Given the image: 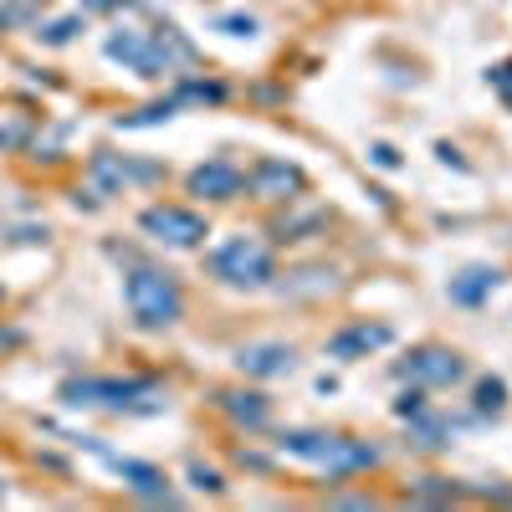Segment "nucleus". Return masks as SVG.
Returning <instances> with one entry per match:
<instances>
[{
  "instance_id": "26",
  "label": "nucleus",
  "mask_w": 512,
  "mask_h": 512,
  "mask_svg": "<svg viewBox=\"0 0 512 512\" xmlns=\"http://www.w3.org/2000/svg\"><path fill=\"white\" fill-rule=\"evenodd\" d=\"M369 159H374L379 169H400V149H395V144H374Z\"/></svg>"
},
{
  "instance_id": "17",
  "label": "nucleus",
  "mask_w": 512,
  "mask_h": 512,
  "mask_svg": "<svg viewBox=\"0 0 512 512\" xmlns=\"http://www.w3.org/2000/svg\"><path fill=\"white\" fill-rule=\"evenodd\" d=\"M410 420H415V431H410V441H415V446H425V451H441V446L451 441V425H446L441 415L420 410V415H410Z\"/></svg>"
},
{
  "instance_id": "30",
  "label": "nucleus",
  "mask_w": 512,
  "mask_h": 512,
  "mask_svg": "<svg viewBox=\"0 0 512 512\" xmlns=\"http://www.w3.org/2000/svg\"><path fill=\"white\" fill-rule=\"evenodd\" d=\"M0 497H6V487H0Z\"/></svg>"
},
{
  "instance_id": "14",
  "label": "nucleus",
  "mask_w": 512,
  "mask_h": 512,
  "mask_svg": "<svg viewBox=\"0 0 512 512\" xmlns=\"http://www.w3.org/2000/svg\"><path fill=\"white\" fill-rule=\"evenodd\" d=\"M374 461H379V451H374V446H364V441H349V436H333V451L323 456L328 477H354V472H369Z\"/></svg>"
},
{
  "instance_id": "20",
  "label": "nucleus",
  "mask_w": 512,
  "mask_h": 512,
  "mask_svg": "<svg viewBox=\"0 0 512 512\" xmlns=\"http://www.w3.org/2000/svg\"><path fill=\"white\" fill-rule=\"evenodd\" d=\"M82 31V16H57V21H47V26H41L36 36L41 41H47V47H67V41Z\"/></svg>"
},
{
  "instance_id": "3",
  "label": "nucleus",
  "mask_w": 512,
  "mask_h": 512,
  "mask_svg": "<svg viewBox=\"0 0 512 512\" xmlns=\"http://www.w3.org/2000/svg\"><path fill=\"white\" fill-rule=\"evenodd\" d=\"M123 297H128V313L144 328H169L185 313V292H180L175 272H164V267H134L123 282Z\"/></svg>"
},
{
  "instance_id": "22",
  "label": "nucleus",
  "mask_w": 512,
  "mask_h": 512,
  "mask_svg": "<svg viewBox=\"0 0 512 512\" xmlns=\"http://www.w3.org/2000/svg\"><path fill=\"white\" fill-rule=\"evenodd\" d=\"M190 482L200 492H226V477L216 472V466H200V461H190Z\"/></svg>"
},
{
  "instance_id": "13",
  "label": "nucleus",
  "mask_w": 512,
  "mask_h": 512,
  "mask_svg": "<svg viewBox=\"0 0 512 512\" xmlns=\"http://www.w3.org/2000/svg\"><path fill=\"white\" fill-rule=\"evenodd\" d=\"M497 282H502L497 267H466V272H456V277L446 282V292H451V303L477 308V303H487V297L497 292Z\"/></svg>"
},
{
  "instance_id": "4",
  "label": "nucleus",
  "mask_w": 512,
  "mask_h": 512,
  "mask_svg": "<svg viewBox=\"0 0 512 512\" xmlns=\"http://www.w3.org/2000/svg\"><path fill=\"white\" fill-rule=\"evenodd\" d=\"M210 272L226 287H267L272 282V251L256 236H226L210 251Z\"/></svg>"
},
{
  "instance_id": "5",
  "label": "nucleus",
  "mask_w": 512,
  "mask_h": 512,
  "mask_svg": "<svg viewBox=\"0 0 512 512\" xmlns=\"http://www.w3.org/2000/svg\"><path fill=\"white\" fill-rule=\"evenodd\" d=\"M395 374L420 384V390H451V384L466 379V359L456 349H441V344H420L395 364Z\"/></svg>"
},
{
  "instance_id": "8",
  "label": "nucleus",
  "mask_w": 512,
  "mask_h": 512,
  "mask_svg": "<svg viewBox=\"0 0 512 512\" xmlns=\"http://www.w3.org/2000/svg\"><path fill=\"white\" fill-rule=\"evenodd\" d=\"M251 195L256 200H297L308 190V175H303V164H292V159H262L251 169Z\"/></svg>"
},
{
  "instance_id": "7",
  "label": "nucleus",
  "mask_w": 512,
  "mask_h": 512,
  "mask_svg": "<svg viewBox=\"0 0 512 512\" xmlns=\"http://www.w3.org/2000/svg\"><path fill=\"white\" fill-rule=\"evenodd\" d=\"M82 441H88L108 466H113V472L128 482V487H134L139 497H149V502H164V507H175V497H169V482H164V472H159V466H149V461H134V456H113L103 441H93V436H82Z\"/></svg>"
},
{
  "instance_id": "11",
  "label": "nucleus",
  "mask_w": 512,
  "mask_h": 512,
  "mask_svg": "<svg viewBox=\"0 0 512 512\" xmlns=\"http://www.w3.org/2000/svg\"><path fill=\"white\" fill-rule=\"evenodd\" d=\"M246 190V175L231 164V159H205L190 169V195H205V200H236Z\"/></svg>"
},
{
  "instance_id": "1",
  "label": "nucleus",
  "mask_w": 512,
  "mask_h": 512,
  "mask_svg": "<svg viewBox=\"0 0 512 512\" xmlns=\"http://www.w3.org/2000/svg\"><path fill=\"white\" fill-rule=\"evenodd\" d=\"M103 57H108V62H123L128 72H139V77H149V82H164V77H175L180 67L195 62V47H190L175 26H154V31H144V26H118V31L103 36Z\"/></svg>"
},
{
  "instance_id": "27",
  "label": "nucleus",
  "mask_w": 512,
  "mask_h": 512,
  "mask_svg": "<svg viewBox=\"0 0 512 512\" xmlns=\"http://www.w3.org/2000/svg\"><path fill=\"white\" fill-rule=\"evenodd\" d=\"M420 497H431V502H446V497H456V487H446L441 477H425V487H420Z\"/></svg>"
},
{
  "instance_id": "16",
  "label": "nucleus",
  "mask_w": 512,
  "mask_h": 512,
  "mask_svg": "<svg viewBox=\"0 0 512 512\" xmlns=\"http://www.w3.org/2000/svg\"><path fill=\"white\" fill-rule=\"evenodd\" d=\"M282 456H297V461H318L323 466V456L333 451V436L328 431H282Z\"/></svg>"
},
{
  "instance_id": "10",
  "label": "nucleus",
  "mask_w": 512,
  "mask_h": 512,
  "mask_svg": "<svg viewBox=\"0 0 512 512\" xmlns=\"http://www.w3.org/2000/svg\"><path fill=\"white\" fill-rule=\"evenodd\" d=\"M395 328L390 323H349L328 338V359H369L374 349H390Z\"/></svg>"
},
{
  "instance_id": "29",
  "label": "nucleus",
  "mask_w": 512,
  "mask_h": 512,
  "mask_svg": "<svg viewBox=\"0 0 512 512\" xmlns=\"http://www.w3.org/2000/svg\"><path fill=\"white\" fill-rule=\"evenodd\" d=\"M77 6H82V11H118L123 0H77Z\"/></svg>"
},
{
  "instance_id": "25",
  "label": "nucleus",
  "mask_w": 512,
  "mask_h": 512,
  "mask_svg": "<svg viewBox=\"0 0 512 512\" xmlns=\"http://www.w3.org/2000/svg\"><path fill=\"white\" fill-rule=\"evenodd\" d=\"M31 16H36V0H16V6L0 11V26H26Z\"/></svg>"
},
{
  "instance_id": "2",
  "label": "nucleus",
  "mask_w": 512,
  "mask_h": 512,
  "mask_svg": "<svg viewBox=\"0 0 512 512\" xmlns=\"http://www.w3.org/2000/svg\"><path fill=\"white\" fill-rule=\"evenodd\" d=\"M62 405L72 410H134V415H149L159 410V384L154 379H67L62 384Z\"/></svg>"
},
{
  "instance_id": "28",
  "label": "nucleus",
  "mask_w": 512,
  "mask_h": 512,
  "mask_svg": "<svg viewBox=\"0 0 512 512\" xmlns=\"http://www.w3.org/2000/svg\"><path fill=\"white\" fill-rule=\"evenodd\" d=\"M492 82H497V93L512 103V62H507V67H497V72H492Z\"/></svg>"
},
{
  "instance_id": "19",
  "label": "nucleus",
  "mask_w": 512,
  "mask_h": 512,
  "mask_svg": "<svg viewBox=\"0 0 512 512\" xmlns=\"http://www.w3.org/2000/svg\"><path fill=\"white\" fill-rule=\"evenodd\" d=\"M175 98H180V108H185V103H221L226 88H221V82H200V77H190V82H180V88H175Z\"/></svg>"
},
{
  "instance_id": "6",
  "label": "nucleus",
  "mask_w": 512,
  "mask_h": 512,
  "mask_svg": "<svg viewBox=\"0 0 512 512\" xmlns=\"http://www.w3.org/2000/svg\"><path fill=\"white\" fill-rule=\"evenodd\" d=\"M139 226H144L149 241L175 246V251H195L210 236L205 216H195V210H185V205H149L144 216H139Z\"/></svg>"
},
{
  "instance_id": "12",
  "label": "nucleus",
  "mask_w": 512,
  "mask_h": 512,
  "mask_svg": "<svg viewBox=\"0 0 512 512\" xmlns=\"http://www.w3.org/2000/svg\"><path fill=\"white\" fill-rule=\"evenodd\" d=\"M236 369L251 379H282L297 369V354L287 344H246V349H236Z\"/></svg>"
},
{
  "instance_id": "15",
  "label": "nucleus",
  "mask_w": 512,
  "mask_h": 512,
  "mask_svg": "<svg viewBox=\"0 0 512 512\" xmlns=\"http://www.w3.org/2000/svg\"><path fill=\"white\" fill-rule=\"evenodd\" d=\"M221 410H226L236 425H246V431H262V425L272 420V400L256 395V390H226V395H221Z\"/></svg>"
},
{
  "instance_id": "18",
  "label": "nucleus",
  "mask_w": 512,
  "mask_h": 512,
  "mask_svg": "<svg viewBox=\"0 0 512 512\" xmlns=\"http://www.w3.org/2000/svg\"><path fill=\"white\" fill-rule=\"evenodd\" d=\"M175 113H180V98L169 93V98H159V103H149V108H139V113H123V118H118V128H154V123L175 118Z\"/></svg>"
},
{
  "instance_id": "23",
  "label": "nucleus",
  "mask_w": 512,
  "mask_h": 512,
  "mask_svg": "<svg viewBox=\"0 0 512 512\" xmlns=\"http://www.w3.org/2000/svg\"><path fill=\"white\" fill-rule=\"evenodd\" d=\"M216 31H226V36H256V21L241 16V11H231V16H216Z\"/></svg>"
},
{
  "instance_id": "21",
  "label": "nucleus",
  "mask_w": 512,
  "mask_h": 512,
  "mask_svg": "<svg viewBox=\"0 0 512 512\" xmlns=\"http://www.w3.org/2000/svg\"><path fill=\"white\" fill-rule=\"evenodd\" d=\"M507 405V384L502 379H482V390H477V410L482 415H497Z\"/></svg>"
},
{
  "instance_id": "24",
  "label": "nucleus",
  "mask_w": 512,
  "mask_h": 512,
  "mask_svg": "<svg viewBox=\"0 0 512 512\" xmlns=\"http://www.w3.org/2000/svg\"><path fill=\"white\" fill-rule=\"evenodd\" d=\"M420 410H425V390H420V384H410V390L395 400V415H405V420H410V415H420Z\"/></svg>"
},
{
  "instance_id": "9",
  "label": "nucleus",
  "mask_w": 512,
  "mask_h": 512,
  "mask_svg": "<svg viewBox=\"0 0 512 512\" xmlns=\"http://www.w3.org/2000/svg\"><path fill=\"white\" fill-rule=\"evenodd\" d=\"M88 180H93V195H123V185H134V180H159V169L154 164H128L123 154H93L88 164Z\"/></svg>"
}]
</instances>
